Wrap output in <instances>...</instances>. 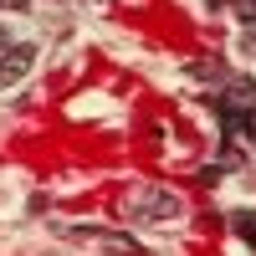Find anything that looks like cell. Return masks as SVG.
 Returning <instances> with one entry per match:
<instances>
[{
	"mask_svg": "<svg viewBox=\"0 0 256 256\" xmlns=\"http://www.w3.org/2000/svg\"><path fill=\"white\" fill-rule=\"evenodd\" d=\"M31 67H36V46H31V41H20V46H10L6 56H0V88H16V82L26 77Z\"/></svg>",
	"mask_w": 256,
	"mask_h": 256,
	"instance_id": "6da1fadb",
	"label": "cell"
},
{
	"mask_svg": "<svg viewBox=\"0 0 256 256\" xmlns=\"http://www.w3.org/2000/svg\"><path fill=\"white\" fill-rule=\"evenodd\" d=\"M10 52V36H6V26H0V56H6Z\"/></svg>",
	"mask_w": 256,
	"mask_h": 256,
	"instance_id": "8992f818",
	"label": "cell"
},
{
	"mask_svg": "<svg viewBox=\"0 0 256 256\" xmlns=\"http://www.w3.org/2000/svg\"><path fill=\"white\" fill-rule=\"evenodd\" d=\"M77 241H92V246H102V251H118V256H144V246L134 241V236H118V230H72Z\"/></svg>",
	"mask_w": 256,
	"mask_h": 256,
	"instance_id": "3957f363",
	"label": "cell"
},
{
	"mask_svg": "<svg viewBox=\"0 0 256 256\" xmlns=\"http://www.w3.org/2000/svg\"><path fill=\"white\" fill-rule=\"evenodd\" d=\"M236 230H241L246 241H256V220H251V216H236Z\"/></svg>",
	"mask_w": 256,
	"mask_h": 256,
	"instance_id": "277c9868",
	"label": "cell"
},
{
	"mask_svg": "<svg viewBox=\"0 0 256 256\" xmlns=\"http://www.w3.org/2000/svg\"><path fill=\"white\" fill-rule=\"evenodd\" d=\"M246 52L256 56V20H246Z\"/></svg>",
	"mask_w": 256,
	"mask_h": 256,
	"instance_id": "5b68a950",
	"label": "cell"
},
{
	"mask_svg": "<svg viewBox=\"0 0 256 256\" xmlns=\"http://www.w3.org/2000/svg\"><path fill=\"white\" fill-rule=\"evenodd\" d=\"M220 113H226L230 123H241V128H246V123L256 118V88H246V82H236V88H230V92L220 98Z\"/></svg>",
	"mask_w": 256,
	"mask_h": 256,
	"instance_id": "7a4b0ae2",
	"label": "cell"
}]
</instances>
